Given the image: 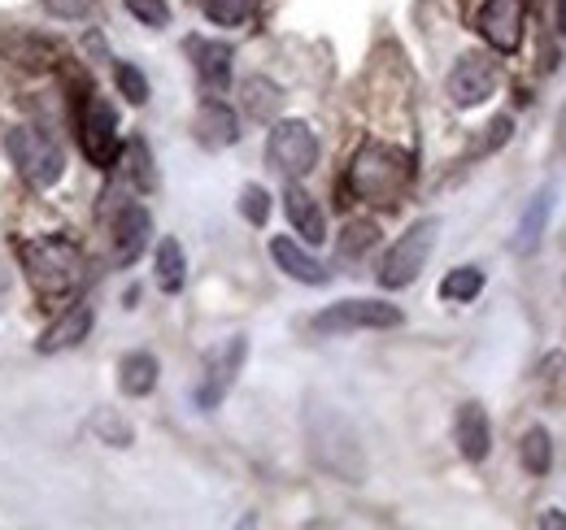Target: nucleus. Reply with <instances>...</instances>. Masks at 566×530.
<instances>
[{"instance_id":"2f4dec72","label":"nucleus","mask_w":566,"mask_h":530,"mask_svg":"<svg viewBox=\"0 0 566 530\" xmlns=\"http://www.w3.org/2000/svg\"><path fill=\"white\" fill-rule=\"evenodd\" d=\"M92 4H96V0H44V9H49L53 18H66V22H83V18L92 13Z\"/></svg>"},{"instance_id":"f03ea898","label":"nucleus","mask_w":566,"mask_h":530,"mask_svg":"<svg viewBox=\"0 0 566 530\" xmlns=\"http://www.w3.org/2000/svg\"><path fill=\"white\" fill-rule=\"evenodd\" d=\"M410 174H415V166H410V157L401 148L370 139V144L357 148L354 166H349V192L357 200H366V204H384L388 209V204H397L406 197Z\"/></svg>"},{"instance_id":"f8f14e48","label":"nucleus","mask_w":566,"mask_h":530,"mask_svg":"<svg viewBox=\"0 0 566 530\" xmlns=\"http://www.w3.org/2000/svg\"><path fill=\"white\" fill-rule=\"evenodd\" d=\"M453 444H458V453L467 462H489V453H493V426H489L484 404H475V400L458 404V413H453Z\"/></svg>"},{"instance_id":"b1692460","label":"nucleus","mask_w":566,"mask_h":530,"mask_svg":"<svg viewBox=\"0 0 566 530\" xmlns=\"http://www.w3.org/2000/svg\"><path fill=\"white\" fill-rule=\"evenodd\" d=\"M518 462H523L527 474H549V465H554V439H549L545 426H532V431L523 435V444H518Z\"/></svg>"},{"instance_id":"6ab92c4d","label":"nucleus","mask_w":566,"mask_h":530,"mask_svg":"<svg viewBox=\"0 0 566 530\" xmlns=\"http://www.w3.org/2000/svg\"><path fill=\"white\" fill-rule=\"evenodd\" d=\"M549 209H554V192L545 188V192H536L532 204L523 209V222H518V231H514V253L532 257V253L541 248V240H545V222H549Z\"/></svg>"},{"instance_id":"473e14b6","label":"nucleus","mask_w":566,"mask_h":530,"mask_svg":"<svg viewBox=\"0 0 566 530\" xmlns=\"http://www.w3.org/2000/svg\"><path fill=\"white\" fill-rule=\"evenodd\" d=\"M510 135H514V118H510V114H501V118H493V123H489V135H484L480 152H493V148H501Z\"/></svg>"},{"instance_id":"393cba45","label":"nucleus","mask_w":566,"mask_h":530,"mask_svg":"<svg viewBox=\"0 0 566 530\" xmlns=\"http://www.w3.org/2000/svg\"><path fill=\"white\" fill-rule=\"evenodd\" d=\"M92 431H96V439H101V444H109V448H127V444L136 439L132 422H123L114 409H101V413L92 417Z\"/></svg>"},{"instance_id":"dca6fc26","label":"nucleus","mask_w":566,"mask_h":530,"mask_svg":"<svg viewBox=\"0 0 566 530\" xmlns=\"http://www.w3.org/2000/svg\"><path fill=\"white\" fill-rule=\"evenodd\" d=\"M188 57L197 66V78L210 87V92H222L231 83V49L218 44V40H188Z\"/></svg>"},{"instance_id":"f3484780","label":"nucleus","mask_w":566,"mask_h":530,"mask_svg":"<svg viewBox=\"0 0 566 530\" xmlns=\"http://www.w3.org/2000/svg\"><path fill=\"white\" fill-rule=\"evenodd\" d=\"M197 139L201 148H231L240 139V123H235V109L222 105V100H206L197 109Z\"/></svg>"},{"instance_id":"9b49d317","label":"nucleus","mask_w":566,"mask_h":530,"mask_svg":"<svg viewBox=\"0 0 566 530\" xmlns=\"http://www.w3.org/2000/svg\"><path fill=\"white\" fill-rule=\"evenodd\" d=\"M480 35L493 44L496 53H514L523 44V0H484Z\"/></svg>"},{"instance_id":"c85d7f7f","label":"nucleus","mask_w":566,"mask_h":530,"mask_svg":"<svg viewBox=\"0 0 566 530\" xmlns=\"http://www.w3.org/2000/svg\"><path fill=\"white\" fill-rule=\"evenodd\" d=\"M114 78H118V92H123L132 105H144V100H148V78H144L140 66H132V62H118Z\"/></svg>"},{"instance_id":"20e7f679","label":"nucleus","mask_w":566,"mask_h":530,"mask_svg":"<svg viewBox=\"0 0 566 530\" xmlns=\"http://www.w3.org/2000/svg\"><path fill=\"white\" fill-rule=\"evenodd\" d=\"M4 148H9V157H13V166H18V174H22L31 188L49 192V188L62 183L66 157H62V148H57L53 135H44L40 127H13L9 139H4Z\"/></svg>"},{"instance_id":"4be33fe9","label":"nucleus","mask_w":566,"mask_h":530,"mask_svg":"<svg viewBox=\"0 0 566 530\" xmlns=\"http://www.w3.org/2000/svg\"><path fill=\"white\" fill-rule=\"evenodd\" d=\"M240 100H244V109H249L258 123H271V118H275V114L283 109L280 83H271L266 74H253V78H244V83H240Z\"/></svg>"},{"instance_id":"2eb2a0df","label":"nucleus","mask_w":566,"mask_h":530,"mask_svg":"<svg viewBox=\"0 0 566 530\" xmlns=\"http://www.w3.org/2000/svg\"><path fill=\"white\" fill-rule=\"evenodd\" d=\"M283 209H287L292 231H296L305 244H323V240H327V218H323L318 200L310 197V192H301L296 183H287V192H283Z\"/></svg>"},{"instance_id":"bb28decb","label":"nucleus","mask_w":566,"mask_h":530,"mask_svg":"<svg viewBox=\"0 0 566 530\" xmlns=\"http://www.w3.org/2000/svg\"><path fill=\"white\" fill-rule=\"evenodd\" d=\"M253 13V0H206V18L213 26H240Z\"/></svg>"},{"instance_id":"a878e982","label":"nucleus","mask_w":566,"mask_h":530,"mask_svg":"<svg viewBox=\"0 0 566 530\" xmlns=\"http://www.w3.org/2000/svg\"><path fill=\"white\" fill-rule=\"evenodd\" d=\"M379 244V231H375V222H354L349 231H345V240H340V257L345 262H354L361 253H370Z\"/></svg>"},{"instance_id":"0eeeda50","label":"nucleus","mask_w":566,"mask_h":530,"mask_svg":"<svg viewBox=\"0 0 566 530\" xmlns=\"http://www.w3.org/2000/svg\"><path fill=\"white\" fill-rule=\"evenodd\" d=\"M266 161L280 170L287 183L305 179L314 166H318V135L310 123H275L271 139H266Z\"/></svg>"},{"instance_id":"6e6552de","label":"nucleus","mask_w":566,"mask_h":530,"mask_svg":"<svg viewBox=\"0 0 566 530\" xmlns=\"http://www.w3.org/2000/svg\"><path fill=\"white\" fill-rule=\"evenodd\" d=\"M496 83H501V66H496L493 53H462L444 78V92L458 109H475L493 96Z\"/></svg>"},{"instance_id":"aec40b11","label":"nucleus","mask_w":566,"mask_h":530,"mask_svg":"<svg viewBox=\"0 0 566 530\" xmlns=\"http://www.w3.org/2000/svg\"><path fill=\"white\" fill-rule=\"evenodd\" d=\"M153 278H157V287L166 292V296H175V292H184V283H188V257H184V248H179V240H161L157 244V257H153Z\"/></svg>"},{"instance_id":"7ed1b4c3","label":"nucleus","mask_w":566,"mask_h":530,"mask_svg":"<svg viewBox=\"0 0 566 530\" xmlns=\"http://www.w3.org/2000/svg\"><path fill=\"white\" fill-rule=\"evenodd\" d=\"M18 262L27 269V283L35 287V296L44 300H62L71 296L83 278V253L62 235H44V240H27L18 248Z\"/></svg>"},{"instance_id":"c756f323","label":"nucleus","mask_w":566,"mask_h":530,"mask_svg":"<svg viewBox=\"0 0 566 530\" xmlns=\"http://www.w3.org/2000/svg\"><path fill=\"white\" fill-rule=\"evenodd\" d=\"M127 13L144 26H153V31L170 26V4L166 0H127Z\"/></svg>"},{"instance_id":"a211bd4d","label":"nucleus","mask_w":566,"mask_h":530,"mask_svg":"<svg viewBox=\"0 0 566 530\" xmlns=\"http://www.w3.org/2000/svg\"><path fill=\"white\" fill-rule=\"evenodd\" d=\"M87 331H92V305H74V309H66L49 331L40 335V352L49 357V352H66V348H78L83 339H87Z\"/></svg>"},{"instance_id":"9d476101","label":"nucleus","mask_w":566,"mask_h":530,"mask_svg":"<svg viewBox=\"0 0 566 530\" xmlns=\"http://www.w3.org/2000/svg\"><path fill=\"white\" fill-rule=\"evenodd\" d=\"M244 357H249V339H244V335L227 339V348H218V352L210 357V370H206V379H201V388H197V404H201L206 413L218 409L222 396L231 392V383H235Z\"/></svg>"},{"instance_id":"412c9836","label":"nucleus","mask_w":566,"mask_h":530,"mask_svg":"<svg viewBox=\"0 0 566 530\" xmlns=\"http://www.w3.org/2000/svg\"><path fill=\"white\" fill-rule=\"evenodd\" d=\"M118 388H123V396L132 400L148 396L157 388V357L153 352H127L118 361Z\"/></svg>"},{"instance_id":"f257e3e1","label":"nucleus","mask_w":566,"mask_h":530,"mask_svg":"<svg viewBox=\"0 0 566 530\" xmlns=\"http://www.w3.org/2000/svg\"><path fill=\"white\" fill-rule=\"evenodd\" d=\"M305 435H310V453L323 469H332L336 478L345 483H361L366 478V453H361V439H357L354 422L323 404V400H310L305 409Z\"/></svg>"},{"instance_id":"cd10ccee","label":"nucleus","mask_w":566,"mask_h":530,"mask_svg":"<svg viewBox=\"0 0 566 530\" xmlns=\"http://www.w3.org/2000/svg\"><path fill=\"white\" fill-rule=\"evenodd\" d=\"M240 213H244L249 226H266V218H271V192L258 188V183H249V188L240 192Z\"/></svg>"},{"instance_id":"5701e85b","label":"nucleus","mask_w":566,"mask_h":530,"mask_svg":"<svg viewBox=\"0 0 566 530\" xmlns=\"http://www.w3.org/2000/svg\"><path fill=\"white\" fill-rule=\"evenodd\" d=\"M480 292H484V269H480V265H458V269H449L444 283H440V296H444L449 305H471Z\"/></svg>"},{"instance_id":"1a4fd4ad","label":"nucleus","mask_w":566,"mask_h":530,"mask_svg":"<svg viewBox=\"0 0 566 530\" xmlns=\"http://www.w3.org/2000/svg\"><path fill=\"white\" fill-rule=\"evenodd\" d=\"M78 144L92 166H114L118 161V114L105 96H87L78 114Z\"/></svg>"},{"instance_id":"423d86ee","label":"nucleus","mask_w":566,"mask_h":530,"mask_svg":"<svg viewBox=\"0 0 566 530\" xmlns=\"http://www.w3.org/2000/svg\"><path fill=\"white\" fill-rule=\"evenodd\" d=\"M401 327V309L388 300H340L310 318L314 335H349V331H388Z\"/></svg>"},{"instance_id":"39448f33","label":"nucleus","mask_w":566,"mask_h":530,"mask_svg":"<svg viewBox=\"0 0 566 530\" xmlns=\"http://www.w3.org/2000/svg\"><path fill=\"white\" fill-rule=\"evenodd\" d=\"M436 235H440V222H436V218H419V222L384 253V262H379V283H384L388 292L410 287V283L423 274L427 257H431V248H436Z\"/></svg>"},{"instance_id":"ddd939ff","label":"nucleus","mask_w":566,"mask_h":530,"mask_svg":"<svg viewBox=\"0 0 566 530\" xmlns=\"http://www.w3.org/2000/svg\"><path fill=\"white\" fill-rule=\"evenodd\" d=\"M148 235H153V218H148L144 204L118 209V218H114V257H118V265L140 262V253L148 248Z\"/></svg>"},{"instance_id":"7c9ffc66","label":"nucleus","mask_w":566,"mask_h":530,"mask_svg":"<svg viewBox=\"0 0 566 530\" xmlns=\"http://www.w3.org/2000/svg\"><path fill=\"white\" fill-rule=\"evenodd\" d=\"M127 161H132V174H136V188L140 192H153L157 188V174H153V166H148V148H144L140 139L127 148Z\"/></svg>"},{"instance_id":"4468645a","label":"nucleus","mask_w":566,"mask_h":530,"mask_svg":"<svg viewBox=\"0 0 566 530\" xmlns=\"http://www.w3.org/2000/svg\"><path fill=\"white\" fill-rule=\"evenodd\" d=\"M271 257L280 265L287 278H296V283H305V287H323L327 278H332V269L318 262V257H310L296 240H287V235H275L271 240Z\"/></svg>"}]
</instances>
